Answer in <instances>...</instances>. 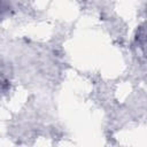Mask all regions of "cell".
Segmentation results:
<instances>
[]
</instances>
